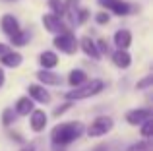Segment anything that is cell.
<instances>
[{
	"instance_id": "obj_34",
	"label": "cell",
	"mask_w": 153,
	"mask_h": 151,
	"mask_svg": "<svg viewBox=\"0 0 153 151\" xmlns=\"http://www.w3.org/2000/svg\"><path fill=\"white\" fill-rule=\"evenodd\" d=\"M4 2H14V0H4Z\"/></svg>"
},
{
	"instance_id": "obj_24",
	"label": "cell",
	"mask_w": 153,
	"mask_h": 151,
	"mask_svg": "<svg viewBox=\"0 0 153 151\" xmlns=\"http://www.w3.org/2000/svg\"><path fill=\"white\" fill-rule=\"evenodd\" d=\"M72 105H74V101H66V103H62V105H58L54 110H52V116H62V114L66 113Z\"/></svg>"
},
{
	"instance_id": "obj_21",
	"label": "cell",
	"mask_w": 153,
	"mask_h": 151,
	"mask_svg": "<svg viewBox=\"0 0 153 151\" xmlns=\"http://www.w3.org/2000/svg\"><path fill=\"white\" fill-rule=\"evenodd\" d=\"M14 118H16V110L14 109H10V107H8V109L2 110V124L4 126H10L12 122H14Z\"/></svg>"
},
{
	"instance_id": "obj_26",
	"label": "cell",
	"mask_w": 153,
	"mask_h": 151,
	"mask_svg": "<svg viewBox=\"0 0 153 151\" xmlns=\"http://www.w3.org/2000/svg\"><path fill=\"white\" fill-rule=\"evenodd\" d=\"M108 19H111V16H108L107 12H99V14L95 16V21H97V23H101V25L108 23Z\"/></svg>"
},
{
	"instance_id": "obj_5",
	"label": "cell",
	"mask_w": 153,
	"mask_h": 151,
	"mask_svg": "<svg viewBox=\"0 0 153 151\" xmlns=\"http://www.w3.org/2000/svg\"><path fill=\"white\" fill-rule=\"evenodd\" d=\"M43 25H45L47 31H51V33H62V31H66V25H64L62 18L56 14H45L43 16Z\"/></svg>"
},
{
	"instance_id": "obj_32",
	"label": "cell",
	"mask_w": 153,
	"mask_h": 151,
	"mask_svg": "<svg viewBox=\"0 0 153 151\" xmlns=\"http://www.w3.org/2000/svg\"><path fill=\"white\" fill-rule=\"evenodd\" d=\"M2 83H4V70H0V87H2Z\"/></svg>"
},
{
	"instance_id": "obj_15",
	"label": "cell",
	"mask_w": 153,
	"mask_h": 151,
	"mask_svg": "<svg viewBox=\"0 0 153 151\" xmlns=\"http://www.w3.org/2000/svg\"><path fill=\"white\" fill-rule=\"evenodd\" d=\"M112 62H114V66H118V68H128V66L132 64V56L128 54L126 49H118L112 54Z\"/></svg>"
},
{
	"instance_id": "obj_14",
	"label": "cell",
	"mask_w": 153,
	"mask_h": 151,
	"mask_svg": "<svg viewBox=\"0 0 153 151\" xmlns=\"http://www.w3.org/2000/svg\"><path fill=\"white\" fill-rule=\"evenodd\" d=\"M39 64H41L45 70H52L56 64H58V56H56L52 50H43V53L39 54Z\"/></svg>"
},
{
	"instance_id": "obj_13",
	"label": "cell",
	"mask_w": 153,
	"mask_h": 151,
	"mask_svg": "<svg viewBox=\"0 0 153 151\" xmlns=\"http://www.w3.org/2000/svg\"><path fill=\"white\" fill-rule=\"evenodd\" d=\"M0 62H2L6 68H18L19 64L23 62V56L19 53H14V50H8L6 54L0 56Z\"/></svg>"
},
{
	"instance_id": "obj_9",
	"label": "cell",
	"mask_w": 153,
	"mask_h": 151,
	"mask_svg": "<svg viewBox=\"0 0 153 151\" xmlns=\"http://www.w3.org/2000/svg\"><path fill=\"white\" fill-rule=\"evenodd\" d=\"M29 122H31L33 132H41V130H45V126H47V113L41 110V109H33L29 113Z\"/></svg>"
},
{
	"instance_id": "obj_11",
	"label": "cell",
	"mask_w": 153,
	"mask_h": 151,
	"mask_svg": "<svg viewBox=\"0 0 153 151\" xmlns=\"http://www.w3.org/2000/svg\"><path fill=\"white\" fill-rule=\"evenodd\" d=\"M0 27H2V31L8 35V37H12L14 33L19 31V23H18V19H16L12 14H4L2 16V19H0Z\"/></svg>"
},
{
	"instance_id": "obj_19",
	"label": "cell",
	"mask_w": 153,
	"mask_h": 151,
	"mask_svg": "<svg viewBox=\"0 0 153 151\" xmlns=\"http://www.w3.org/2000/svg\"><path fill=\"white\" fill-rule=\"evenodd\" d=\"M29 31H22L19 29L18 33H14L10 37V41H12V45H16V47H23V45H27V43H29Z\"/></svg>"
},
{
	"instance_id": "obj_31",
	"label": "cell",
	"mask_w": 153,
	"mask_h": 151,
	"mask_svg": "<svg viewBox=\"0 0 153 151\" xmlns=\"http://www.w3.org/2000/svg\"><path fill=\"white\" fill-rule=\"evenodd\" d=\"M93 151H108V145H105V144H101V145H97Z\"/></svg>"
},
{
	"instance_id": "obj_22",
	"label": "cell",
	"mask_w": 153,
	"mask_h": 151,
	"mask_svg": "<svg viewBox=\"0 0 153 151\" xmlns=\"http://www.w3.org/2000/svg\"><path fill=\"white\" fill-rule=\"evenodd\" d=\"M151 147V144H149V140H146V141H138V144H132V145H128L126 151H149Z\"/></svg>"
},
{
	"instance_id": "obj_17",
	"label": "cell",
	"mask_w": 153,
	"mask_h": 151,
	"mask_svg": "<svg viewBox=\"0 0 153 151\" xmlns=\"http://www.w3.org/2000/svg\"><path fill=\"white\" fill-rule=\"evenodd\" d=\"M33 99L31 97H19L18 103H16V114H22V116H25V114H29L31 110H33Z\"/></svg>"
},
{
	"instance_id": "obj_25",
	"label": "cell",
	"mask_w": 153,
	"mask_h": 151,
	"mask_svg": "<svg viewBox=\"0 0 153 151\" xmlns=\"http://www.w3.org/2000/svg\"><path fill=\"white\" fill-rule=\"evenodd\" d=\"M153 85V76H146L143 79H140L138 83H136V89H147V87H151Z\"/></svg>"
},
{
	"instance_id": "obj_3",
	"label": "cell",
	"mask_w": 153,
	"mask_h": 151,
	"mask_svg": "<svg viewBox=\"0 0 153 151\" xmlns=\"http://www.w3.org/2000/svg\"><path fill=\"white\" fill-rule=\"evenodd\" d=\"M52 43H54L56 49H60L62 53H66V54H74L76 50H78V39H76L68 29L62 31V33H56V37H54Z\"/></svg>"
},
{
	"instance_id": "obj_28",
	"label": "cell",
	"mask_w": 153,
	"mask_h": 151,
	"mask_svg": "<svg viewBox=\"0 0 153 151\" xmlns=\"http://www.w3.org/2000/svg\"><path fill=\"white\" fill-rule=\"evenodd\" d=\"M87 16H89V12L87 10H79V14H78V19H76V23H83L87 19Z\"/></svg>"
},
{
	"instance_id": "obj_1",
	"label": "cell",
	"mask_w": 153,
	"mask_h": 151,
	"mask_svg": "<svg viewBox=\"0 0 153 151\" xmlns=\"http://www.w3.org/2000/svg\"><path fill=\"white\" fill-rule=\"evenodd\" d=\"M83 132H85V126L79 120L60 122V124H56L54 128H52L51 141H52V145H62V147H66V145L74 144Z\"/></svg>"
},
{
	"instance_id": "obj_18",
	"label": "cell",
	"mask_w": 153,
	"mask_h": 151,
	"mask_svg": "<svg viewBox=\"0 0 153 151\" xmlns=\"http://www.w3.org/2000/svg\"><path fill=\"white\" fill-rule=\"evenodd\" d=\"M83 81H87V74L83 72V70H72V72L68 74V83H70L72 87L82 85Z\"/></svg>"
},
{
	"instance_id": "obj_30",
	"label": "cell",
	"mask_w": 153,
	"mask_h": 151,
	"mask_svg": "<svg viewBox=\"0 0 153 151\" xmlns=\"http://www.w3.org/2000/svg\"><path fill=\"white\" fill-rule=\"evenodd\" d=\"M8 50H10V47H8V45H4V43H0V56H2V54H6Z\"/></svg>"
},
{
	"instance_id": "obj_29",
	"label": "cell",
	"mask_w": 153,
	"mask_h": 151,
	"mask_svg": "<svg viewBox=\"0 0 153 151\" xmlns=\"http://www.w3.org/2000/svg\"><path fill=\"white\" fill-rule=\"evenodd\" d=\"M37 145H39V141H31V144L27 145V147H23L22 151H39V149H37Z\"/></svg>"
},
{
	"instance_id": "obj_6",
	"label": "cell",
	"mask_w": 153,
	"mask_h": 151,
	"mask_svg": "<svg viewBox=\"0 0 153 151\" xmlns=\"http://www.w3.org/2000/svg\"><path fill=\"white\" fill-rule=\"evenodd\" d=\"M99 4L103 8H107V10L114 12L116 16H126L132 12V6L128 2H124V0H99Z\"/></svg>"
},
{
	"instance_id": "obj_16",
	"label": "cell",
	"mask_w": 153,
	"mask_h": 151,
	"mask_svg": "<svg viewBox=\"0 0 153 151\" xmlns=\"http://www.w3.org/2000/svg\"><path fill=\"white\" fill-rule=\"evenodd\" d=\"M114 45L118 49H128L132 45V33L128 29H118L114 33Z\"/></svg>"
},
{
	"instance_id": "obj_23",
	"label": "cell",
	"mask_w": 153,
	"mask_h": 151,
	"mask_svg": "<svg viewBox=\"0 0 153 151\" xmlns=\"http://www.w3.org/2000/svg\"><path fill=\"white\" fill-rule=\"evenodd\" d=\"M49 6H51L52 14H56V16H62L64 14V2H60V0H51Z\"/></svg>"
},
{
	"instance_id": "obj_4",
	"label": "cell",
	"mask_w": 153,
	"mask_h": 151,
	"mask_svg": "<svg viewBox=\"0 0 153 151\" xmlns=\"http://www.w3.org/2000/svg\"><path fill=\"white\" fill-rule=\"evenodd\" d=\"M114 122H112L111 116H97L89 126H87V136L91 138H99V136H105L107 132H111Z\"/></svg>"
},
{
	"instance_id": "obj_8",
	"label": "cell",
	"mask_w": 153,
	"mask_h": 151,
	"mask_svg": "<svg viewBox=\"0 0 153 151\" xmlns=\"http://www.w3.org/2000/svg\"><path fill=\"white\" fill-rule=\"evenodd\" d=\"M27 95H29L35 103H43V105H47V103L51 101V93L45 89V85H37V83H31V85L27 87Z\"/></svg>"
},
{
	"instance_id": "obj_27",
	"label": "cell",
	"mask_w": 153,
	"mask_h": 151,
	"mask_svg": "<svg viewBox=\"0 0 153 151\" xmlns=\"http://www.w3.org/2000/svg\"><path fill=\"white\" fill-rule=\"evenodd\" d=\"M95 45H97V49H99V54H107L108 53V45H107V41H105V39H99L97 43H95Z\"/></svg>"
},
{
	"instance_id": "obj_33",
	"label": "cell",
	"mask_w": 153,
	"mask_h": 151,
	"mask_svg": "<svg viewBox=\"0 0 153 151\" xmlns=\"http://www.w3.org/2000/svg\"><path fill=\"white\" fill-rule=\"evenodd\" d=\"M52 151H66V149H64L62 145H54V149H52Z\"/></svg>"
},
{
	"instance_id": "obj_2",
	"label": "cell",
	"mask_w": 153,
	"mask_h": 151,
	"mask_svg": "<svg viewBox=\"0 0 153 151\" xmlns=\"http://www.w3.org/2000/svg\"><path fill=\"white\" fill-rule=\"evenodd\" d=\"M105 89L103 79H91V81H83L82 85H76L72 91L66 93V101H82V99H89L93 95L101 93Z\"/></svg>"
},
{
	"instance_id": "obj_12",
	"label": "cell",
	"mask_w": 153,
	"mask_h": 151,
	"mask_svg": "<svg viewBox=\"0 0 153 151\" xmlns=\"http://www.w3.org/2000/svg\"><path fill=\"white\" fill-rule=\"evenodd\" d=\"M79 47H82V50L87 54V56H91L93 60H99V58H101L97 45H95V41L91 37H82L79 39Z\"/></svg>"
},
{
	"instance_id": "obj_10",
	"label": "cell",
	"mask_w": 153,
	"mask_h": 151,
	"mask_svg": "<svg viewBox=\"0 0 153 151\" xmlns=\"http://www.w3.org/2000/svg\"><path fill=\"white\" fill-rule=\"evenodd\" d=\"M37 79L41 81V85H60L62 83V76L54 74L52 70H39L37 72Z\"/></svg>"
},
{
	"instance_id": "obj_7",
	"label": "cell",
	"mask_w": 153,
	"mask_h": 151,
	"mask_svg": "<svg viewBox=\"0 0 153 151\" xmlns=\"http://www.w3.org/2000/svg\"><path fill=\"white\" fill-rule=\"evenodd\" d=\"M153 113L151 109H132L126 113V122L132 126H140L143 120H147V118H151Z\"/></svg>"
},
{
	"instance_id": "obj_20",
	"label": "cell",
	"mask_w": 153,
	"mask_h": 151,
	"mask_svg": "<svg viewBox=\"0 0 153 151\" xmlns=\"http://www.w3.org/2000/svg\"><path fill=\"white\" fill-rule=\"evenodd\" d=\"M140 126H142V136L146 138V140H149V138L153 136V120L147 118V120H143Z\"/></svg>"
}]
</instances>
